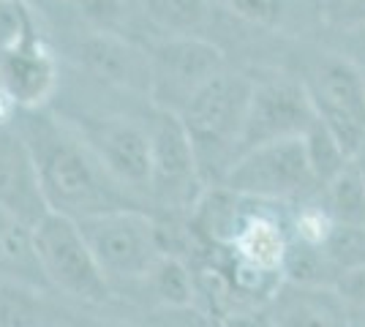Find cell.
I'll list each match as a JSON object with an SVG mask.
<instances>
[{
    "instance_id": "obj_10",
    "label": "cell",
    "mask_w": 365,
    "mask_h": 327,
    "mask_svg": "<svg viewBox=\"0 0 365 327\" xmlns=\"http://www.w3.org/2000/svg\"><path fill=\"white\" fill-rule=\"evenodd\" d=\"M317 120L319 118L311 107V98L300 79L284 74L254 79L243 140H240V156L270 142L303 140L317 125Z\"/></svg>"
},
{
    "instance_id": "obj_12",
    "label": "cell",
    "mask_w": 365,
    "mask_h": 327,
    "mask_svg": "<svg viewBox=\"0 0 365 327\" xmlns=\"http://www.w3.org/2000/svg\"><path fill=\"white\" fill-rule=\"evenodd\" d=\"M0 207H6L28 227H36L49 213L31 150L14 123L0 125Z\"/></svg>"
},
{
    "instance_id": "obj_9",
    "label": "cell",
    "mask_w": 365,
    "mask_h": 327,
    "mask_svg": "<svg viewBox=\"0 0 365 327\" xmlns=\"http://www.w3.org/2000/svg\"><path fill=\"white\" fill-rule=\"evenodd\" d=\"M150 202L167 213H191L205 194L191 140L178 115L158 112L150 123Z\"/></svg>"
},
{
    "instance_id": "obj_8",
    "label": "cell",
    "mask_w": 365,
    "mask_h": 327,
    "mask_svg": "<svg viewBox=\"0 0 365 327\" xmlns=\"http://www.w3.org/2000/svg\"><path fill=\"white\" fill-rule=\"evenodd\" d=\"M68 125L93 150L98 164L142 204L150 202V131L131 118L76 115Z\"/></svg>"
},
{
    "instance_id": "obj_25",
    "label": "cell",
    "mask_w": 365,
    "mask_h": 327,
    "mask_svg": "<svg viewBox=\"0 0 365 327\" xmlns=\"http://www.w3.org/2000/svg\"><path fill=\"white\" fill-rule=\"evenodd\" d=\"M327 16L330 22L346 28H360L365 25V0H333L327 6Z\"/></svg>"
},
{
    "instance_id": "obj_21",
    "label": "cell",
    "mask_w": 365,
    "mask_h": 327,
    "mask_svg": "<svg viewBox=\"0 0 365 327\" xmlns=\"http://www.w3.org/2000/svg\"><path fill=\"white\" fill-rule=\"evenodd\" d=\"M305 150H308V161H311V170L317 175L319 186H324L327 180H333L338 172L349 164L351 158L341 150V145L335 142V137L317 120V125L303 137Z\"/></svg>"
},
{
    "instance_id": "obj_26",
    "label": "cell",
    "mask_w": 365,
    "mask_h": 327,
    "mask_svg": "<svg viewBox=\"0 0 365 327\" xmlns=\"http://www.w3.org/2000/svg\"><path fill=\"white\" fill-rule=\"evenodd\" d=\"M344 36H346V49H349L351 55L365 58V25H360V28H346Z\"/></svg>"
},
{
    "instance_id": "obj_7",
    "label": "cell",
    "mask_w": 365,
    "mask_h": 327,
    "mask_svg": "<svg viewBox=\"0 0 365 327\" xmlns=\"http://www.w3.org/2000/svg\"><path fill=\"white\" fill-rule=\"evenodd\" d=\"M148 98L158 112L169 115H180L207 82L227 71L224 52L202 36H172L148 52Z\"/></svg>"
},
{
    "instance_id": "obj_16",
    "label": "cell",
    "mask_w": 365,
    "mask_h": 327,
    "mask_svg": "<svg viewBox=\"0 0 365 327\" xmlns=\"http://www.w3.org/2000/svg\"><path fill=\"white\" fill-rule=\"evenodd\" d=\"M137 286L145 295H150L153 303H158L161 308H172V311L191 308L194 300H197L194 276L178 256H164L148 273V279H142Z\"/></svg>"
},
{
    "instance_id": "obj_23",
    "label": "cell",
    "mask_w": 365,
    "mask_h": 327,
    "mask_svg": "<svg viewBox=\"0 0 365 327\" xmlns=\"http://www.w3.org/2000/svg\"><path fill=\"white\" fill-rule=\"evenodd\" d=\"M227 11L259 28H278L287 16V0H215Z\"/></svg>"
},
{
    "instance_id": "obj_27",
    "label": "cell",
    "mask_w": 365,
    "mask_h": 327,
    "mask_svg": "<svg viewBox=\"0 0 365 327\" xmlns=\"http://www.w3.org/2000/svg\"><path fill=\"white\" fill-rule=\"evenodd\" d=\"M85 327H137V325L120 322V319H93V322H88Z\"/></svg>"
},
{
    "instance_id": "obj_13",
    "label": "cell",
    "mask_w": 365,
    "mask_h": 327,
    "mask_svg": "<svg viewBox=\"0 0 365 327\" xmlns=\"http://www.w3.org/2000/svg\"><path fill=\"white\" fill-rule=\"evenodd\" d=\"M235 267L240 270L237 281L243 284L248 276L257 281L262 289V281L278 279L284 281V262L289 251V237L284 232L281 221H275L267 213H248L243 216L237 234L229 243Z\"/></svg>"
},
{
    "instance_id": "obj_19",
    "label": "cell",
    "mask_w": 365,
    "mask_h": 327,
    "mask_svg": "<svg viewBox=\"0 0 365 327\" xmlns=\"http://www.w3.org/2000/svg\"><path fill=\"white\" fill-rule=\"evenodd\" d=\"M145 9L158 28L175 36H194L207 22L210 0H145Z\"/></svg>"
},
{
    "instance_id": "obj_22",
    "label": "cell",
    "mask_w": 365,
    "mask_h": 327,
    "mask_svg": "<svg viewBox=\"0 0 365 327\" xmlns=\"http://www.w3.org/2000/svg\"><path fill=\"white\" fill-rule=\"evenodd\" d=\"M335 221L319 202H303L300 213L294 218V240L303 246L322 249L327 243V237L333 234Z\"/></svg>"
},
{
    "instance_id": "obj_28",
    "label": "cell",
    "mask_w": 365,
    "mask_h": 327,
    "mask_svg": "<svg viewBox=\"0 0 365 327\" xmlns=\"http://www.w3.org/2000/svg\"><path fill=\"white\" fill-rule=\"evenodd\" d=\"M363 77H365V71H363Z\"/></svg>"
},
{
    "instance_id": "obj_15",
    "label": "cell",
    "mask_w": 365,
    "mask_h": 327,
    "mask_svg": "<svg viewBox=\"0 0 365 327\" xmlns=\"http://www.w3.org/2000/svg\"><path fill=\"white\" fill-rule=\"evenodd\" d=\"M0 279L49 292L33 243V227L11 216L6 207H0Z\"/></svg>"
},
{
    "instance_id": "obj_11",
    "label": "cell",
    "mask_w": 365,
    "mask_h": 327,
    "mask_svg": "<svg viewBox=\"0 0 365 327\" xmlns=\"http://www.w3.org/2000/svg\"><path fill=\"white\" fill-rule=\"evenodd\" d=\"M76 58L85 71H91L101 82L148 95V88H150L148 52H142L112 31H96L82 36L76 41Z\"/></svg>"
},
{
    "instance_id": "obj_1",
    "label": "cell",
    "mask_w": 365,
    "mask_h": 327,
    "mask_svg": "<svg viewBox=\"0 0 365 327\" xmlns=\"http://www.w3.org/2000/svg\"><path fill=\"white\" fill-rule=\"evenodd\" d=\"M14 128L31 150L49 213L82 221L115 210H145V204L98 164L74 128L46 109H16Z\"/></svg>"
},
{
    "instance_id": "obj_17",
    "label": "cell",
    "mask_w": 365,
    "mask_h": 327,
    "mask_svg": "<svg viewBox=\"0 0 365 327\" xmlns=\"http://www.w3.org/2000/svg\"><path fill=\"white\" fill-rule=\"evenodd\" d=\"M319 204L335 224L365 227V180L354 161L319 188Z\"/></svg>"
},
{
    "instance_id": "obj_5",
    "label": "cell",
    "mask_w": 365,
    "mask_h": 327,
    "mask_svg": "<svg viewBox=\"0 0 365 327\" xmlns=\"http://www.w3.org/2000/svg\"><path fill=\"white\" fill-rule=\"evenodd\" d=\"M305 93L319 123L335 137L349 158L365 142V77L346 55H317L303 68Z\"/></svg>"
},
{
    "instance_id": "obj_4",
    "label": "cell",
    "mask_w": 365,
    "mask_h": 327,
    "mask_svg": "<svg viewBox=\"0 0 365 327\" xmlns=\"http://www.w3.org/2000/svg\"><path fill=\"white\" fill-rule=\"evenodd\" d=\"M33 243L49 292H58L79 306H104L112 297L115 289L101 273L74 218L46 213L33 227Z\"/></svg>"
},
{
    "instance_id": "obj_18",
    "label": "cell",
    "mask_w": 365,
    "mask_h": 327,
    "mask_svg": "<svg viewBox=\"0 0 365 327\" xmlns=\"http://www.w3.org/2000/svg\"><path fill=\"white\" fill-rule=\"evenodd\" d=\"M46 292L0 279V327H49Z\"/></svg>"
},
{
    "instance_id": "obj_3",
    "label": "cell",
    "mask_w": 365,
    "mask_h": 327,
    "mask_svg": "<svg viewBox=\"0 0 365 327\" xmlns=\"http://www.w3.org/2000/svg\"><path fill=\"white\" fill-rule=\"evenodd\" d=\"M101 273L115 286H137L167 254L148 210H115L76 221Z\"/></svg>"
},
{
    "instance_id": "obj_14",
    "label": "cell",
    "mask_w": 365,
    "mask_h": 327,
    "mask_svg": "<svg viewBox=\"0 0 365 327\" xmlns=\"http://www.w3.org/2000/svg\"><path fill=\"white\" fill-rule=\"evenodd\" d=\"M273 327H349V306L333 286L281 284L267 303Z\"/></svg>"
},
{
    "instance_id": "obj_24",
    "label": "cell",
    "mask_w": 365,
    "mask_h": 327,
    "mask_svg": "<svg viewBox=\"0 0 365 327\" xmlns=\"http://www.w3.org/2000/svg\"><path fill=\"white\" fill-rule=\"evenodd\" d=\"M335 292L344 297V303L349 308H360L365 311V265L357 270L344 273L341 279L335 281Z\"/></svg>"
},
{
    "instance_id": "obj_20",
    "label": "cell",
    "mask_w": 365,
    "mask_h": 327,
    "mask_svg": "<svg viewBox=\"0 0 365 327\" xmlns=\"http://www.w3.org/2000/svg\"><path fill=\"white\" fill-rule=\"evenodd\" d=\"M322 254L327 256L335 276L341 279L344 273L357 270L365 265V227H346V224H335L333 234L327 237V243L322 246Z\"/></svg>"
},
{
    "instance_id": "obj_2",
    "label": "cell",
    "mask_w": 365,
    "mask_h": 327,
    "mask_svg": "<svg viewBox=\"0 0 365 327\" xmlns=\"http://www.w3.org/2000/svg\"><path fill=\"white\" fill-rule=\"evenodd\" d=\"M251 85L254 79L245 74L221 71L178 115L191 140L205 186H221V180L240 156Z\"/></svg>"
},
{
    "instance_id": "obj_6",
    "label": "cell",
    "mask_w": 365,
    "mask_h": 327,
    "mask_svg": "<svg viewBox=\"0 0 365 327\" xmlns=\"http://www.w3.org/2000/svg\"><path fill=\"white\" fill-rule=\"evenodd\" d=\"M221 186L257 202H308L319 194L303 140L270 142L240 156Z\"/></svg>"
}]
</instances>
